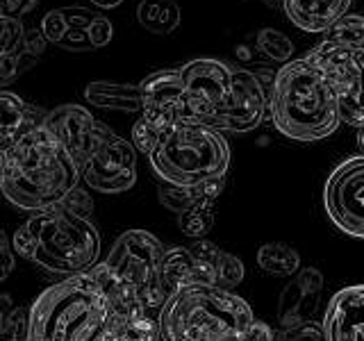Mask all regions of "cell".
<instances>
[{"instance_id": "5", "label": "cell", "mask_w": 364, "mask_h": 341, "mask_svg": "<svg viewBox=\"0 0 364 341\" xmlns=\"http://www.w3.org/2000/svg\"><path fill=\"white\" fill-rule=\"evenodd\" d=\"M11 246L32 264L64 278L89 273L100 257L96 225L64 205L32 212L16 230Z\"/></svg>"}, {"instance_id": "21", "label": "cell", "mask_w": 364, "mask_h": 341, "mask_svg": "<svg viewBox=\"0 0 364 341\" xmlns=\"http://www.w3.org/2000/svg\"><path fill=\"white\" fill-rule=\"evenodd\" d=\"M223 182H225V178H219V180L200 182V185H193V187H178V185L162 182V185H159V191H157L159 193L157 198L166 210L180 214L185 210L196 207V205L216 202V198H219L223 191Z\"/></svg>"}, {"instance_id": "39", "label": "cell", "mask_w": 364, "mask_h": 341, "mask_svg": "<svg viewBox=\"0 0 364 341\" xmlns=\"http://www.w3.org/2000/svg\"><path fill=\"white\" fill-rule=\"evenodd\" d=\"M0 193H3V151H0Z\"/></svg>"}, {"instance_id": "27", "label": "cell", "mask_w": 364, "mask_h": 341, "mask_svg": "<svg viewBox=\"0 0 364 341\" xmlns=\"http://www.w3.org/2000/svg\"><path fill=\"white\" fill-rule=\"evenodd\" d=\"M255 48L267 62H273V64H287L294 55L291 39L287 34H282L273 28H264L255 34Z\"/></svg>"}, {"instance_id": "37", "label": "cell", "mask_w": 364, "mask_h": 341, "mask_svg": "<svg viewBox=\"0 0 364 341\" xmlns=\"http://www.w3.org/2000/svg\"><path fill=\"white\" fill-rule=\"evenodd\" d=\"M7 310H11L9 298H7V296H0V323H3V316L7 314Z\"/></svg>"}, {"instance_id": "26", "label": "cell", "mask_w": 364, "mask_h": 341, "mask_svg": "<svg viewBox=\"0 0 364 341\" xmlns=\"http://www.w3.org/2000/svg\"><path fill=\"white\" fill-rule=\"evenodd\" d=\"M26 34L28 30L23 28V21L0 16V62H23L30 68L37 64L39 57L28 50Z\"/></svg>"}, {"instance_id": "28", "label": "cell", "mask_w": 364, "mask_h": 341, "mask_svg": "<svg viewBox=\"0 0 364 341\" xmlns=\"http://www.w3.org/2000/svg\"><path fill=\"white\" fill-rule=\"evenodd\" d=\"M180 230L191 239H203L214 225V202L196 205V207L185 210L178 214Z\"/></svg>"}, {"instance_id": "19", "label": "cell", "mask_w": 364, "mask_h": 341, "mask_svg": "<svg viewBox=\"0 0 364 341\" xmlns=\"http://www.w3.org/2000/svg\"><path fill=\"white\" fill-rule=\"evenodd\" d=\"M43 119L46 112L28 105L26 100L11 94V91L0 89V151L5 153L28 125H41Z\"/></svg>"}, {"instance_id": "30", "label": "cell", "mask_w": 364, "mask_h": 341, "mask_svg": "<svg viewBox=\"0 0 364 341\" xmlns=\"http://www.w3.org/2000/svg\"><path fill=\"white\" fill-rule=\"evenodd\" d=\"M159 139H162V132L155 130L151 123H146L141 117L136 119V123L132 125V148L134 151H139L144 155H151L155 151V146L159 144Z\"/></svg>"}, {"instance_id": "2", "label": "cell", "mask_w": 364, "mask_h": 341, "mask_svg": "<svg viewBox=\"0 0 364 341\" xmlns=\"http://www.w3.org/2000/svg\"><path fill=\"white\" fill-rule=\"evenodd\" d=\"M80 185V170L41 125H28L3 153V196L26 212L62 205Z\"/></svg>"}, {"instance_id": "4", "label": "cell", "mask_w": 364, "mask_h": 341, "mask_svg": "<svg viewBox=\"0 0 364 341\" xmlns=\"http://www.w3.org/2000/svg\"><path fill=\"white\" fill-rule=\"evenodd\" d=\"M267 109L276 130L294 141H321L341 125L335 91L310 57L289 60L278 68Z\"/></svg>"}, {"instance_id": "15", "label": "cell", "mask_w": 364, "mask_h": 341, "mask_svg": "<svg viewBox=\"0 0 364 341\" xmlns=\"http://www.w3.org/2000/svg\"><path fill=\"white\" fill-rule=\"evenodd\" d=\"M326 341H364V284L339 289L323 314Z\"/></svg>"}, {"instance_id": "16", "label": "cell", "mask_w": 364, "mask_h": 341, "mask_svg": "<svg viewBox=\"0 0 364 341\" xmlns=\"http://www.w3.org/2000/svg\"><path fill=\"white\" fill-rule=\"evenodd\" d=\"M64 32L60 39L62 50L71 53H91L100 50L112 41L114 28L105 14L91 11L85 7H62Z\"/></svg>"}, {"instance_id": "18", "label": "cell", "mask_w": 364, "mask_h": 341, "mask_svg": "<svg viewBox=\"0 0 364 341\" xmlns=\"http://www.w3.org/2000/svg\"><path fill=\"white\" fill-rule=\"evenodd\" d=\"M282 11L303 32H326L348 14L353 0H278Z\"/></svg>"}, {"instance_id": "3", "label": "cell", "mask_w": 364, "mask_h": 341, "mask_svg": "<svg viewBox=\"0 0 364 341\" xmlns=\"http://www.w3.org/2000/svg\"><path fill=\"white\" fill-rule=\"evenodd\" d=\"M162 255L164 246L157 237L146 230H128L114 242L107 257L89 271L114 314H159L166 301Z\"/></svg>"}, {"instance_id": "24", "label": "cell", "mask_w": 364, "mask_h": 341, "mask_svg": "<svg viewBox=\"0 0 364 341\" xmlns=\"http://www.w3.org/2000/svg\"><path fill=\"white\" fill-rule=\"evenodd\" d=\"M257 266L273 278H291L299 273L301 255L299 250L282 242H269L257 250Z\"/></svg>"}, {"instance_id": "33", "label": "cell", "mask_w": 364, "mask_h": 341, "mask_svg": "<svg viewBox=\"0 0 364 341\" xmlns=\"http://www.w3.org/2000/svg\"><path fill=\"white\" fill-rule=\"evenodd\" d=\"M16 257H14V246L7 239V234L0 230V282H5L11 271H14Z\"/></svg>"}, {"instance_id": "11", "label": "cell", "mask_w": 364, "mask_h": 341, "mask_svg": "<svg viewBox=\"0 0 364 341\" xmlns=\"http://www.w3.org/2000/svg\"><path fill=\"white\" fill-rule=\"evenodd\" d=\"M323 207L339 232L364 239V155L333 168L323 187Z\"/></svg>"}, {"instance_id": "14", "label": "cell", "mask_w": 364, "mask_h": 341, "mask_svg": "<svg viewBox=\"0 0 364 341\" xmlns=\"http://www.w3.org/2000/svg\"><path fill=\"white\" fill-rule=\"evenodd\" d=\"M323 287V273L314 266H301L299 273L289 278L278 298V323L282 330L312 321L321 305Z\"/></svg>"}, {"instance_id": "34", "label": "cell", "mask_w": 364, "mask_h": 341, "mask_svg": "<svg viewBox=\"0 0 364 341\" xmlns=\"http://www.w3.org/2000/svg\"><path fill=\"white\" fill-rule=\"evenodd\" d=\"M34 5H37V0H0V16L21 21L26 14H30Z\"/></svg>"}, {"instance_id": "36", "label": "cell", "mask_w": 364, "mask_h": 341, "mask_svg": "<svg viewBox=\"0 0 364 341\" xmlns=\"http://www.w3.org/2000/svg\"><path fill=\"white\" fill-rule=\"evenodd\" d=\"M89 3L100 7V9H114V7H119L123 0H89Z\"/></svg>"}, {"instance_id": "1", "label": "cell", "mask_w": 364, "mask_h": 341, "mask_svg": "<svg viewBox=\"0 0 364 341\" xmlns=\"http://www.w3.org/2000/svg\"><path fill=\"white\" fill-rule=\"evenodd\" d=\"M189 121L225 132H250L267 117V89L250 68L200 57L178 68Z\"/></svg>"}, {"instance_id": "9", "label": "cell", "mask_w": 364, "mask_h": 341, "mask_svg": "<svg viewBox=\"0 0 364 341\" xmlns=\"http://www.w3.org/2000/svg\"><path fill=\"white\" fill-rule=\"evenodd\" d=\"M148 159L162 182L193 187L225 178L230 168V146L219 130L208 125H176L162 134Z\"/></svg>"}, {"instance_id": "7", "label": "cell", "mask_w": 364, "mask_h": 341, "mask_svg": "<svg viewBox=\"0 0 364 341\" xmlns=\"http://www.w3.org/2000/svg\"><path fill=\"white\" fill-rule=\"evenodd\" d=\"M253 321V310L242 296L208 284L173 291L157 314L162 341H232Z\"/></svg>"}, {"instance_id": "35", "label": "cell", "mask_w": 364, "mask_h": 341, "mask_svg": "<svg viewBox=\"0 0 364 341\" xmlns=\"http://www.w3.org/2000/svg\"><path fill=\"white\" fill-rule=\"evenodd\" d=\"M232 341H276V335H273V330L264 321H257V318H255L253 325H250L244 335H239Z\"/></svg>"}, {"instance_id": "31", "label": "cell", "mask_w": 364, "mask_h": 341, "mask_svg": "<svg viewBox=\"0 0 364 341\" xmlns=\"http://www.w3.org/2000/svg\"><path fill=\"white\" fill-rule=\"evenodd\" d=\"M276 341H326L323 337V325L321 321H305L296 328H284L280 330V335H276Z\"/></svg>"}, {"instance_id": "8", "label": "cell", "mask_w": 364, "mask_h": 341, "mask_svg": "<svg viewBox=\"0 0 364 341\" xmlns=\"http://www.w3.org/2000/svg\"><path fill=\"white\" fill-rule=\"evenodd\" d=\"M305 57L321 68L337 98L339 121L364 125V16L344 14Z\"/></svg>"}, {"instance_id": "38", "label": "cell", "mask_w": 364, "mask_h": 341, "mask_svg": "<svg viewBox=\"0 0 364 341\" xmlns=\"http://www.w3.org/2000/svg\"><path fill=\"white\" fill-rule=\"evenodd\" d=\"M355 141H358V148H360V155H364V125H362V128H358Z\"/></svg>"}, {"instance_id": "20", "label": "cell", "mask_w": 364, "mask_h": 341, "mask_svg": "<svg viewBox=\"0 0 364 341\" xmlns=\"http://www.w3.org/2000/svg\"><path fill=\"white\" fill-rule=\"evenodd\" d=\"M191 284H208L205 282V273L196 255L191 253L189 246H171L164 248L162 255V287L166 298L173 291L182 287H191ZM210 287V284H208Z\"/></svg>"}, {"instance_id": "23", "label": "cell", "mask_w": 364, "mask_h": 341, "mask_svg": "<svg viewBox=\"0 0 364 341\" xmlns=\"http://www.w3.org/2000/svg\"><path fill=\"white\" fill-rule=\"evenodd\" d=\"M105 341H162L157 316L112 314Z\"/></svg>"}, {"instance_id": "32", "label": "cell", "mask_w": 364, "mask_h": 341, "mask_svg": "<svg viewBox=\"0 0 364 341\" xmlns=\"http://www.w3.org/2000/svg\"><path fill=\"white\" fill-rule=\"evenodd\" d=\"M64 207H68L71 212H75V214H80V216H87L89 219V214H91V210H94V202H91V198H89V193L87 191H82L80 187H75L68 196L64 198Z\"/></svg>"}, {"instance_id": "13", "label": "cell", "mask_w": 364, "mask_h": 341, "mask_svg": "<svg viewBox=\"0 0 364 341\" xmlns=\"http://www.w3.org/2000/svg\"><path fill=\"white\" fill-rule=\"evenodd\" d=\"M96 121L98 119H94V114L85 105H73V102L55 107L43 119V125L60 141L68 157L73 159L77 170L85 164V159L91 153V146H94Z\"/></svg>"}, {"instance_id": "22", "label": "cell", "mask_w": 364, "mask_h": 341, "mask_svg": "<svg viewBox=\"0 0 364 341\" xmlns=\"http://www.w3.org/2000/svg\"><path fill=\"white\" fill-rule=\"evenodd\" d=\"M87 102L102 109H119L139 114V87L136 85H114V82H91L85 87Z\"/></svg>"}, {"instance_id": "12", "label": "cell", "mask_w": 364, "mask_h": 341, "mask_svg": "<svg viewBox=\"0 0 364 341\" xmlns=\"http://www.w3.org/2000/svg\"><path fill=\"white\" fill-rule=\"evenodd\" d=\"M139 117L151 123L155 130L166 132L176 125H191L185 91L178 75V68H164V71L151 73L139 85Z\"/></svg>"}, {"instance_id": "10", "label": "cell", "mask_w": 364, "mask_h": 341, "mask_svg": "<svg viewBox=\"0 0 364 341\" xmlns=\"http://www.w3.org/2000/svg\"><path fill=\"white\" fill-rule=\"evenodd\" d=\"M80 180L100 193H123L132 189L136 182V151L109 125L96 121L94 146L80 166Z\"/></svg>"}, {"instance_id": "17", "label": "cell", "mask_w": 364, "mask_h": 341, "mask_svg": "<svg viewBox=\"0 0 364 341\" xmlns=\"http://www.w3.org/2000/svg\"><path fill=\"white\" fill-rule=\"evenodd\" d=\"M189 250L196 259L200 261L203 273H205V282L210 287H219V289H228L232 291L237 284H242L244 280V264L242 259L225 253L216 244L205 242V239H198L189 246Z\"/></svg>"}, {"instance_id": "25", "label": "cell", "mask_w": 364, "mask_h": 341, "mask_svg": "<svg viewBox=\"0 0 364 341\" xmlns=\"http://www.w3.org/2000/svg\"><path fill=\"white\" fill-rule=\"evenodd\" d=\"M136 21L153 34H168L180 26V7L176 0H141Z\"/></svg>"}, {"instance_id": "6", "label": "cell", "mask_w": 364, "mask_h": 341, "mask_svg": "<svg viewBox=\"0 0 364 341\" xmlns=\"http://www.w3.org/2000/svg\"><path fill=\"white\" fill-rule=\"evenodd\" d=\"M112 314L91 273L64 278L30 307L26 341H105Z\"/></svg>"}, {"instance_id": "29", "label": "cell", "mask_w": 364, "mask_h": 341, "mask_svg": "<svg viewBox=\"0 0 364 341\" xmlns=\"http://www.w3.org/2000/svg\"><path fill=\"white\" fill-rule=\"evenodd\" d=\"M28 312L26 307H11L0 323V341H26L28 337Z\"/></svg>"}]
</instances>
